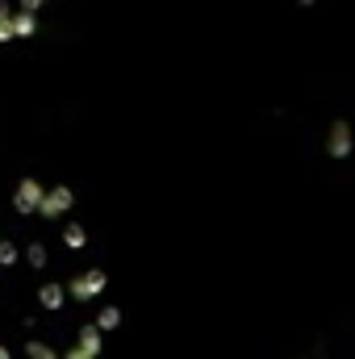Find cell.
Instances as JSON below:
<instances>
[{
  "label": "cell",
  "mask_w": 355,
  "mask_h": 359,
  "mask_svg": "<svg viewBox=\"0 0 355 359\" xmlns=\"http://www.w3.org/2000/svg\"><path fill=\"white\" fill-rule=\"evenodd\" d=\"M80 351L88 359L100 355V330H96V326H84V330H80Z\"/></svg>",
  "instance_id": "obj_1"
},
{
  "label": "cell",
  "mask_w": 355,
  "mask_h": 359,
  "mask_svg": "<svg viewBox=\"0 0 355 359\" xmlns=\"http://www.w3.org/2000/svg\"><path fill=\"white\" fill-rule=\"evenodd\" d=\"M100 284H105V276H100V271H92L88 280H80V284H72V292H76V297H92V292H96Z\"/></svg>",
  "instance_id": "obj_2"
},
{
  "label": "cell",
  "mask_w": 355,
  "mask_h": 359,
  "mask_svg": "<svg viewBox=\"0 0 355 359\" xmlns=\"http://www.w3.org/2000/svg\"><path fill=\"white\" fill-rule=\"evenodd\" d=\"M67 209V192H51V201L42 205V213H63Z\"/></svg>",
  "instance_id": "obj_3"
},
{
  "label": "cell",
  "mask_w": 355,
  "mask_h": 359,
  "mask_svg": "<svg viewBox=\"0 0 355 359\" xmlns=\"http://www.w3.org/2000/svg\"><path fill=\"white\" fill-rule=\"evenodd\" d=\"M59 301H63V288L46 284V288H42V305H46V309H59Z\"/></svg>",
  "instance_id": "obj_4"
},
{
  "label": "cell",
  "mask_w": 355,
  "mask_h": 359,
  "mask_svg": "<svg viewBox=\"0 0 355 359\" xmlns=\"http://www.w3.org/2000/svg\"><path fill=\"white\" fill-rule=\"evenodd\" d=\"M121 322V313L117 309H100V318H96V330H113Z\"/></svg>",
  "instance_id": "obj_5"
},
{
  "label": "cell",
  "mask_w": 355,
  "mask_h": 359,
  "mask_svg": "<svg viewBox=\"0 0 355 359\" xmlns=\"http://www.w3.org/2000/svg\"><path fill=\"white\" fill-rule=\"evenodd\" d=\"M29 359H55L51 347H38V343H29Z\"/></svg>",
  "instance_id": "obj_6"
},
{
  "label": "cell",
  "mask_w": 355,
  "mask_h": 359,
  "mask_svg": "<svg viewBox=\"0 0 355 359\" xmlns=\"http://www.w3.org/2000/svg\"><path fill=\"white\" fill-rule=\"evenodd\" d=\"M67 247H84V230H67Z\"/></svg>",
  "instance_id": "obj_7"
},
{
  "label": "cell",
  "mask_w": 355,
  "mask_h": 359,
  "mask_svg": "<svg viewBox=\"0 0 355 359\" xmlns=\"http://www.w3.org/2000/svg\"><path fill=\"white\" fill-rule=\"evenodd\" d=\"M67 359H88V355H84L80 347H72V351H67Z\"/></svg>",
  "instance_id": "obj_8"
}]
</instances>
